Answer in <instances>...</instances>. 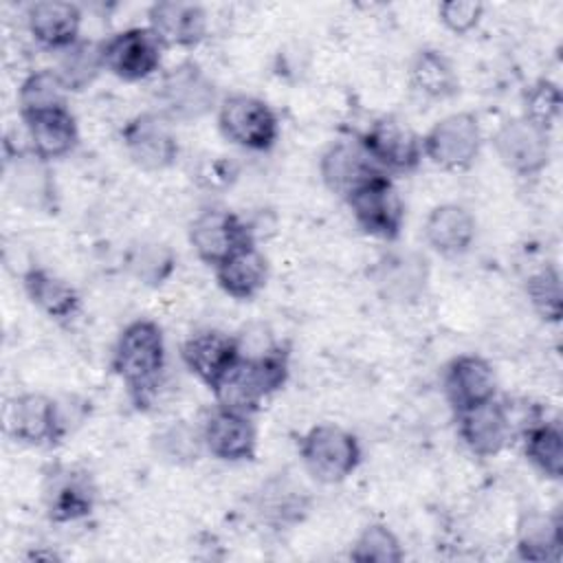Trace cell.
<instances>
[{
	"label": "cell",
	"mask_w": 563,
	"mask_h": 563,
	"mask_svg": "<svg viewBox=\"0 0 563 563\" xmlns=\"http://www.w3.org/2000/svg\"><path fill=\"white\" fill-rule=\"evenodd\" d=\"M526 460L548 479L563 477V431L559 420L539 418L521 431Z\"/></svg>",
	"instance_id": "cell-31"
},
{
	"label": "cell",
	"mask_w": 563,
	"mask_h": 563,
	"mask_svg": "<svg viewBox=\"0 0 563 563\" xmlns=\"http://www.w3.org/2000/svg\"><path fill=\"white\" fill-rule=\"evenodd\" d=\"M369 279L385 301L409 306L420 301L427 290L429 260L418 251L391 249L374 262Z\"/></svg>",
	"instance_id": "cell-14"
},
{
	"label": "cell",
	"mask_w": 563,
	"mask_h": 563,
	"mask_svg": "<svg viewBox=\"0 0 563 563\" xmlns=\"http://www.w3.org/2000/svg\"><path fill=\"white\" fill-rule=\"evenodd\" d=\"M308 490L297 484L288 473H277L262 482L253 495V512L260 523L271 530H288L303 521L310 510Z\"/></svg>",
	"instance_id": "cell-21"
},
{
	"label": "cell",
	"mask_w": 563,
	"mask_h": 563,
	"mask_svg": "<svg viewBox=\"0 0 563 563\" xmlns=\"http://www.w3.org/2000/svg\"><path fill=\"white\" fill-rule=\"evenodd\" d=\"M68 90L55 68H40L26 75L18 88L20 117L68 108Z\"/></svg>",
	"instance_id": "cell-34"
},
{
	"label": "cell",
	"mask_w": 563,
	"mask_h": 563,
	"mask_svg": "<svg viewBox=\"0 0 563 563\" xmlns=\"http://www.w3.org/2000/svg\"><path fill=\"white\" fill-rule=\"evenodd\" d=\"M156 112H161L169 123H194L218 110L220 95L216 81L207 70L183 59L180 64L165 70L156 86Z\"/></svg>",
	"instance_id": "cell-3"
},
{
	"label": "cell",
	"mask_w": 563,
	"mask_h": 563,
	"mask_svg": "<svg viewBox=\"0 0 563 563\" xmlns=\"http://www.w3.org/2000/svg\"><path fill=\"white\" fill-rule=\"evenodd\" d=\"M121 143L128 158L143 172L169 169L180 154L174 123L156 110H145L128 119L121 128Z\"/></svg>",
	"instance_id": "cell-7"
},
{
	"label": "cell",
	"mask_w": 563,
	"mask_h": 563,
	"mask_svg": "<svg viewBox=\"0 0 563 563\" xmlns=\"http://www.w3.org/2000/svg\"><path fill=\"white\" fill-rule=\"evenodd\" d=\"M455 418L462 442L477 457L499 455L515 435V424L508 405L497 398L457 411Z\"/></svg>",
	"instance_id": "cell-17"
},
{
	"label": "cell",
	"mask_w": 563,
	"mask_h": 563,
	"mask_svg": "<svg viewBox=\"0 0 563 563\" xmlns=\"http://www.w3.org/2000/svg\"><path fill=\"white\" fill-rule=\"evenodd\" d=\"M358 229L383 242H396L405 224V202L387 174L356 189L347 200Z\"/></svg>",
	"instance_id": "cell-9"
},
{
	"label": "cell",
	"mask_w": 563,
	"mask_h": 563,
	"mask_svg": "<svg viewBox=\"0 0 563 563\" xmlns=\"http://www.w3.org/2000/svg\"><path fill=\"white\" fill-rule=\"evenodd\" d=\"M385 174L358 141H334L319 158V176L328 191L347 200L372 178Z\"/></svg>",
	"instance_id": "cell-19"
},
{
	"label": "cell",
	"mask_w": 563,
	"mask_h": 563,
	"mask_svg": "<svg viewBox=\"0 0 563 563\" xmlns=\"http://www.w3.org/2000/svg\"><path fill=\"white\" fill-rule=\"evenodd\" d=\"M55 70L68 92L86 90L103 70L101 44L92 40H77L75 44L57 53Z\"/></svg>",
	"instance_id": "cell-33"
},
{
	"label": "cell",
	"mask_w": 563,
	"mask_h": 563,
	"mask_svg": "<svg viewBox=\"0 0 563 563\" xmlns=\"http://www.w3.org/2000/svg\"><path fill=\"white\" fill-rule=\"evenodd\" d=\"M561 108H563V95L559 84L548 77H541L526 88L521 117L550 132L561 117Z\"/></svg>",
	"instance_id": "cell-38"
},
{
	"label": "cell",
	"mask_w": 563,
	"mask_h": 563,
	"mask_svg": "<svg viewBox=\"0 0 563 563\" xmlns=\"http://www.w3.org/2000/svg\"><path fill=\"white\" fill-rule=\"evenodd\" d=\"M484 18V4L477 0H446L438 4L440 24L453 35L471 33Z\"/></svg>",
	"instance_id": "cell-39"
},
{
	"label": "cell",
	"mask_w": 563,
	"mask_h": 563,
	"mask_svg": "<svg viewBox=\"0 0 563 563\" xmlns=\"http://www.w3.org/2000/svg\"><path fill=\"white\" fill-rule=\"evenodd\" d=\"M125 266L130 275L141 284L161 286L172 277L176 268V255L167 244L141 242L128 251Z\"/></svg>",
	"instance_id": "cell-35"
},
{
	"label": "cell",
	"mask_w": 563,
	"mask_h": 563,
	"mask_svg": "<svg viewBox=\"0 0 563 563\" xmlns=\"http://www.w3.org/2000/svg\"><path fill=\"white\" fill-rule=\"evenodd\" d=\"M561 515L528 508L519 515L515 548L519 559L545 563L561 556Z\"/></svg>",
	"instance_id": "cell-29"
},
{
	"label": "cell",
	"mask_w": 563,
	"mask_h": 563,
	"mask_svg": "<svg viewBox=\"0 0 563 563\" xmlns=\"http://www.w3.org/2000/svg\"><path fill=\"white\" fill-rule=\"evenodd\" d=\"M147 29L163 48H194L207 35V11L196 2L161 0L147 9Z\"/></svg>",
	"instance_id": "cell-22"
},
{
	"label": "cell",
	"mask_w": 563,
	"mask_h": 563,
	"mask_svg": "<svg viewBox=\"0 0 563 563\" xmlns=\"http://www.w3.org/2000/svg\"><path fill=\"white\" fill-rule=\"evenodd\" d=\"M290 374L288 347L273 345L257 356H244L218 383L213 396L220 407L253 416L262 402L279 391Z\"/></svg>",
	"instance_id": "cell-2"
},
{
	"label": "cell",
	"mask_w": 563,
	"mask_h": 563,
	"mask_svg": "<svg viewBox=\"0 0 563 563\" xmlns=\"http://www.w3.org/2000/svg\"><path fill=\"white\" fill-rule=\"evenodd\" d=\"M482 141L477 117L473 112H453L435 121L422 136V154L440 169L464 172L477 161Z\"/></svg>",
	"instance_id": "cell-6"
},
{
	"label": "cell",
	"mask_w": 563,
	"mask_h": 563,
	"mask_svg": "<svg viewBox=\"0 0 563 563\" xmlns=\"http://www.w3.org/2000/svg\"><path fill=\"white\" fill-rule=\"evenodd\" d=\"M369 158L387 174H407L418 169L422 161V139L413 132V128L394 117L385 114L376 119L358 139Z\"/></svg>",
	"instance_id": "cell-13"
},
{
	"label": "cell",
	"mask_w": 563,
	"mask_h": 563,
	"mask_svg": "<svg viewBox=\"0 0 563 563\" xmlns=\"http://www.w3.org/2000/svg\"><path fill=\"white\" fill-rule=\"evenodd\" d=\"M493 147L499 163L517 176L541 174L552 156L550 132L519 117L506 119L493 134Z\"/></svg>",
	"instance_id": "cell-10"
},
{
	"label": "cell",
	"mask_w": 563,
	"mask_h": 563,
	"mask_svg": "<svg viewBox=\"0 0 563 563\" xmlns=\"http://www.w3.org/2000/svg\"><path fill=\"white\" fill-rule=\"evenodd\" d=\"M299 457L308 475L321 484L345 482L361 464L358 438L339 424H314L299 440Z\"/></svg>",
	"instance_id": "cell-4"
},
{
	"label": "cell",
	"mask_w": 563,
	"mask_h": 563,
	"mask_svg": "<svg viewBox=\"0 0 563 563\" xmlns=\"http://www.w3.org/2000/svg\"><path fill=\"white\" fill-rule=\"evenodd\" d=\"M424 242L442 257L464 255L477 235V222L473 213L455 202L438 205L429 211L424 227Z\"/></svg>",
	"instance_id": "cell-25"
},
{
	"label": "cell",
	"mask_w": 563,
	"mask_h": 563,
	"mask_svg": "<svg viewBox=\"0 0 563 563\" xmlns=\"http://www.w3.org/2000/svg\"><path fill=\"white\" fill-rule=\"evenodd\" d=\"M216 119L220 134L249 152H268L279 139V119L275 110L253 95L233 92L220 99Z\"/></svg>",
	"instance_id": "cell-5"
},
{
	"label": "cell",
	"mask_w": 563,
	"mask_h": 563,
	"mask_svg": "<svg viewBox=\"0 0 563 563\" xmlns=\"http://www.w3.org/2000/svg\"><path fill=\"white\" fill-rule=\"evenodd\" d=\"M213 273L224 295L238 301H246L266 288L271 266L266 255L255 246V242H251L213 266Z\"/></svg>",
	"instance_id": "cell-27"
},
{
	"label": "cell",
	"mask_w": 563,
	"mask_h": 563,
	"mask_svg": "<svg viewBox=\"0 0 563 563\" xmlns=\"http://www.w3.org/2000/svg\"><path fill=\"white\" fill-rule=\"evenodd\" d=\"M22 288L29 301L57 323L73 321L81 310V295L77 288L44 266H31L22 275Z\"/></svg>",
	"instance_id": "cell-28"
},
{
	"label": "cell",
	"mask_w": 563,
	"mask_h": 563,
	"mask_svg": "<svg viewBox=\"0 0 563 563\" xmlns=\"http://www.w3.org/2000/svg\"><path fill=\"white\" fill-rule=\"evenodd\" d=\"M200 429L205 451L220 462H249L257 453V429L249 413L216 405Z\"/></svg>",
	"instance_id": "cell-16"
},
{
	"label": "cell",
	"mask_w": 563,
	"mask_h": 563,
	"mask_svg": "<svg viewBox=\"0 0 563 563\" xmlns=\"http://www.w3.org/2000/svg\"><path fill=\"white\" fill-rule=\"evenodd\" d=\"M101 44L103 70L121 81H143L163 62V46L147 26H130L112 33Z\"/></svg>",
	"instance_id": "cell-11"
},
{
	"label": "cell",
	"mask_w": 563,
	"mask_h": 563,
	"mask_svg": "<svg viewBox=\"0 0 563 563\" xmlns=\"http://www.w3.org/2000/svg\"><path fill=\"white\" fill-rule=\"evenodd\" d=\"M29 150L46 163L68 156L79 143V125L70 108L22 117Z\"/></svg>",
	"instance_id": "cell-26"
},
{
	"label": "cell",
	"mask_w": 563,
	"mask_h": 563,
	"mask_svg": "<svg viewBox=\"0 0 563 563\" xmlns=\"http://www.w3.org/2000/svg\"><path fill=\"white\" fill-rule=\"evenodd\" d=\"M152 451L161 462L189 466L198 462L205 451L202 429L189 420H174L152 435Z\"/></svg>",
	"instance_id": "cell-32"
},
{
	"label": "cell",
	"mask_w": 563,
	"mask_h": 563,
	"mask_svg": "<svg viewBox=\"0 0 563 563\" xmlns=\"http://www.w3.org/2000/svg\"><path fill=\"white\" fill-rule=\"evenodd\" d=\"M26 29L40 46L59 53L81 40V9L66 0L33 2L26 9Z\"/></svg>",
	"instance_id": "cell-24"
},
{
	"label": "cell",
	"mask_w": 563,
	"mask_h": 563,
	"mask_svg": "<svg viewBox=\"0 0 563 563\" xmlns=\"http://www.w3.org/2000/svg\"><path fill=\"white\" fill-rule=\"evenodd\" d=\"M442 389L453 411L488 402L497 391V374L479 354H460L444 365Z\"/></svg>",
	"instance_id": "cell-20"
},
{
	"label": "cell",
	"mask_w": 563,
	"mask_h": 563,
	"mask_svg": "<svg viewBox=\"0 0 563 563\" xmlns=\"http://www.w3.org/2000/svg\"><path fill=\"white\" fill-rule=\"evenodd\" d=\"M4 431L24 446H48L66 438L59 402L40 391L18 394L4 405Z\"/></svg>",
	"instance_id": "cell-8"
},
{
	"label": "cell",
	"mask_w": 563,
	"mask_h": 563,
	"mask_svg": "<svg viewBox=\"0 0 563 563\" xmlns=\"http://www.w3.org/2000/svg\"><path fill=\"white\" fill-rule=\"evenodd\" d=\"M187 238L196 257L211 268L218 266L233 251L255 242L251 229L238 213L218 207L200 211L189 222Z\"/></svg>",
	"instance_id": "cell-15"
},
{
	"label": "cell",
	"mask_w": 563,
	"mask_h": 563,
	"mask_svg": "<svg viewBox=\"0 0 563 563\" xmlns=\"http://www.w3.org/2000/svg\"><path fill=\"white\" fill-rule=\"evenodd\" d=\"M7 187L13 200L33 211L55 207V180L48 163L31 150L15 152L7 161Z\"/></svg>",
	"instance_id": "cell-23"
},
{
	"label": "cell",
	"mask_w": 563,
	"mask_h": 563,
	"mask_svg": "<svg viewBox=\"0 0 563 563\" xmlns=\"http://www.w3.org/2000/svg\"><path fill=\"white\" fill-rule=\"evenodd\" d=\"M180 358L185 367L213 391L242 358V345L235 336L220 330H200L183 343Z\"/></svg>",
	"instance_id": "cell-18"
},
{
	"label": "cell",
	"mask_w": 563,
	"mask_h": 563,
	"mask_svg": "<svg viewBox=\"0 0 563 563\" xmlns=\"http://www.w3.org/2000/svg\"><path fill=\"white\" fill-rule=\"evenodd\" d=\"M194 178L205 189H224L238 178V165L227 156H205L198 163Z\"/></svg>",
	"instance_id": "cell-40"
},
{
	"label": "cell",
	"mask_w": 563,
	"mask_h": 563,
	"mask_svg": "<svg viewBox=\"0 0 563 563\" xmlns=\"http://www.w3.org/2000/svg\"><path fill=\"white\" fill-rule=\"evenodd\" d=\"M165 336L156 321L134 319L117 336L112 372L123 380L132 402L141 409L152 402L165 372Z\"/></svg>",
	"instance_id": "cell-1"
},
{
	"label": "cell",
	"mask_w": 563,
	"mask_h": 563,
	"mask_svg": "<svg viewBox=\"0 0 563 563\" xmlns=\"http://www.w3.org/2000/svg\"><path fill=\"white\" fill-rule=\"evenodd\" d=\"M350 559L356 563H400L405 559V550L389 526L367 523L354 539Z\"/></svg>",
	"instance_id": "cell-36"
},
{
	"label": "cell",
	"mask_w": 563,
	"mask_h": 563,
	"mask_svg": "<svg viewBox=\"0 0 563 563\" xmlns=\"http://www.w3.org/2000/svg\"><path fill=\"white\" fill-rule=\"evenodd\" d=\"M526 297L537 312L548 323H559L563 314V290L561 273L556 266H543L526 279Z\"/></svg>",
	"instance_id": "cell-37"
},
{
	"label": "cell",
	"mask_w": 563,
	"mask_h": 563,
	"mask_svg": "<svg viewBox=\"0 0 563 563\" xmlns=\"http://www.w3.org/2000/svg\"><path fill=\"white\" fill-rule=\"evenodd\" d=\"M42 499L48 521L73 523L92 515L97 504V486L88 471L55 464L44 475Z\"/></svg>",
	"instance_id": "cell-12"
},
{
	"label": "cell",
	"mask_w": 563,
	"mask_h": 563,
	"mask_svg": "<svg viewBox=\"0 0 563 563\" xmlns=\"http://www.w3.org/2000/svg\"><path fill=\"white\" fill-rule=\"evenodd\" d=\"M411 88L429 101H446L460 92V75L451 57L438 48L424 46L409 62Z\"/></svg>",
	"instance_id": "cell-30"
}]
</instances>
